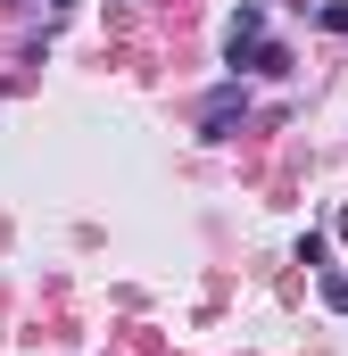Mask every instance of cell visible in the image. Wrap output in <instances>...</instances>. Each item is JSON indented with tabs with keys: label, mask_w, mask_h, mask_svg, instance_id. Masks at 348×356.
<instances>
[{
	"label": "cell",
	"mask_w": 348,
	"mask_h": 356,
	"mask_svg": "<svg viewBox=\"0 0 348 356\" xmlns=\"http://www.w3.org/2000/svg\"><path fill=\"white\" fill-rule=\"evenodd\" d=\"M249 116V99H241V83H224L207 108H199V141H232V124Z\"/></svg>",
	"instance_id": "6da1fadb"
},
{
	"label": "cell",
	"mask_w": 348,
	"mask_h": 356,
	"mask_svg": "<svg viewBox=\"0 0 348 356\" xmlns=\"http://www.w3.org/2000/svg\"><path fill=\"white\" fill-rule=\"evenodd\" d=\"M232 67H241V75H290V50H282V42H241Z\"/></svg>",
	"instance_id": "7a4b0ae2"
},
{
	"label": "cell",
	"mask_w": 348,
	"mask_h": 356,
	"mask_svg": "<svg viewBox=\"0 0 348 356\" xmlns=\"http://www.w3.org/2000/svg\"><path fill=\"white\" fill-rule=\"evenodd\" d=\"M241 42H265V8H258V0L232 17V50H241Z\"/></svg>",
	"instance_id": "3957f363"
},
{
	"label": "cell",
	"mask_w": 348,
	"mask_h": 356,
	"mask_svg": "<svg viewBox=\"0 0 348 356\" xmlns=\"http://www.w3.org/2000/svg\"><path fill=\"white\" fill-rule=\"evenodd\" d=\"M315 282H324V307H332V315H348V273H340V266H324Z\"/></svg>",
	"instance_id": "277c9868"
}]
</instances>
